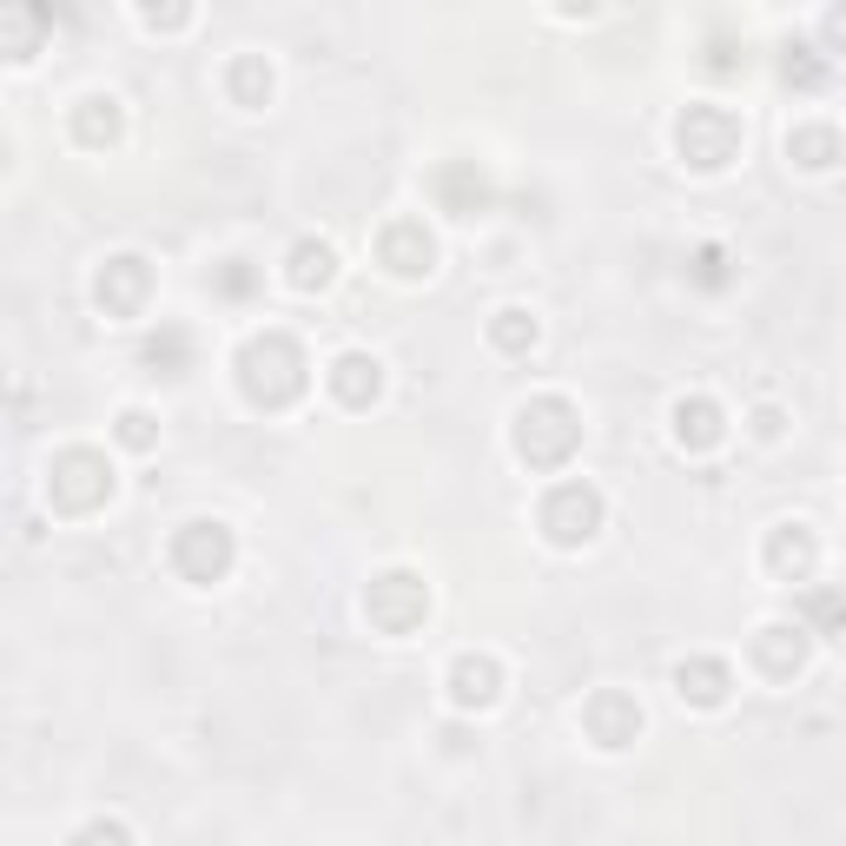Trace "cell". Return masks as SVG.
Here are the masks:
<instances>
[{
  "label": "cell",
  "mask_w": 846,
  "mask_h": 846,
  "mask_svg": "<svg viewBox=\"0 0 846 846\" xmlns=\"http://www.w3.org/2000/svg\"><path fill=\"white\" fill-rule=\"evenodd\" d=\"M245 391L258 404H291L304 391V358H298L291 337H278V331L252 337V345H245Z\"/></svg>",
  "instance_id": "6da1fadb"
},
{
  "label": "cell",
  "mask_w": 846,
  "mask_h": 846,
  "mask_svg": "<svg viewBox=\"0 0 846 846\" xmlns=\"http://www.w3.org/2000/svg\"><path fill=\"white\" fill-rule=\"evenodd\" d=\"M595 523H602V496H595L589 483H563V489L549 496V510H543V530H549L556 543H589Z\"/></svg>",
  "instance_id": "7a4b0ae2"
},
{
  "label": "cell",
  "mask_w": 846,
  "mask_h": 846,
  "mask_svg": "<svg viewBox=\"0 0 846 846\" xmlns=\"http://www.w3.org/2000/svg\"><path fill=\"white\" fill-rule=\"evenodd\" d=\"M173 563H179L193 582H212V576L232 569V536H225L219 523H186L179 543H173Z\"/></svg>",
  "instance_id": "3957f363"
},
{
  "label": "cell",
  "mask_w": 846,
  "mask_h": 846,
  "mask_svg": "<svg viewBox=\"0 0 846 846\" xmlns=\"http://www.w3.org/2000/svg\"><path fill=\"white\" fill-rule=\"evenodd\" d=\"M734 119L728 113H715V106H695L688 119H682V152L695 159V165H728V152H734Z\"/></svg>",
  "instance_id": "277c9868"
},
{
  "label": "cell",
  "mask_w": 846,
  "mask_h": 846,
  "mask_svg": "<svg viewBox=\"0 0 846 846\" xmlns=\"http://www.w3.org/2000/svg\"><path fill=\"white\" fill-rule=\"evenodd\" d=\"M337 397H345V404H371L378 397V364L371 358H337Z\"/></svg>",
  "instance_id": "5b68a950"
},
{
  "label": "cell",
  "mask_w": 846,
  "mask_h": 846,
  "mask_svg": "<svg viewBox=\"0 0 846 846\" xmlns=\"http://www.w3.org/2000/svg\"><path fill=\"white\" fill-rule=\"evenodd\" d=\"M384 252H391L397 271H430V239H424L417 225H391V232H384Z\"/></svg>",
  "instance_id": "8992f818"
},
{
  "label": "cell",
  "mask_w": 846,
  "mask_h": 846,
  "mask_svg": "<svg viewBox=\"0 0 846 846\" xmlns=\"http://www.w3.org/2000/svg\"><path fill=\"white\" fill-rule=\"evenodd\" d=\"M682 695H695V702H721L728 695V668L721 661H695V668H682Z\"/></svg>",
  "instance_id": "52a82bcc"
},
{
  "label": "cell",
  "mask_w": 846,
  "mask_h": 846,
  "mask_svg": "<svg viewBox=\"0 0 846 846\" xmlns=\"http://www.w3.org/2000/svg\"><path fill=\"white\" fill-rule=\"evenodd\" d=\"M496 695V661H456V702H489Z\"/></svg>",
  "instance_id": "ba28073f"
},
{
  "label": "cell",
  "mask_w": 846,
  "mask_h": 846,
  "mask_svg": "<svg viewBox=\"0 0 846 846\" xmlns=\"http://www.w3.org/2000/svg\"><path fill=\"white\" fill-rule=\"evenodd\" d=\"M674 424H682V443H715L721 437L715 404H682V410H674Z\"/></svg>",
  "instance_id": "9c48e42d"
},
{
  "label": "cell",
  "mask_w": 846,
  "mask_h": 846,
  "mask_svg": "<svg viewBox=\"0 0 846 846\" xmlns=\"http://www.w3.org/2000/svg\"><path fill=\"white\" fill-rule=\"evenodd\" d=\"M331 278V245H298L291 252V285H324Z\"/></svg>",
  "instance_id": "30bf717a"
},
{
  "label": "cell",
  "mask_w": 846,
  "mask_h": 846,
  "mask_svg": "<svg viewBox=\"0 0 846 846\" xmlns=\"http://www.w3.org/2000/svg\"><path fill=\"white\" fill-rule=\"evenodd\" d=\"M146 364H165V378H173L186 364V331H159L152 345H146Z\"/></svg>",
  "instance_id": "8fae6325"
},
{
  "label": "cell",
  "mask_w": 846,
  "mask_h": 846,
  "mask_svg": "<svg viewBox=\"0 0 846 846\" xmlns=\"http://www.w3.org/2000/svg\"><path fill=\"white\" fill-rule=\"evenodd\" d=\"M496 345H502V351H523V345H536V317H523V311H502V324H496Z\"/></svg>",
  "instance_id": "7c38bea8"
},
{
  "label": "cell",
  "mask_w": 846,
  "mask_h": 846,
  "mask_svg": "<svg viewBox=\"0 0 846 846\" xmlns=\"http://www.w3.org/2000/svg\"><path fill=\"white\" fill-rule=\"evenodd\" d=\"M807 556H813V549H807V536H793V543H780V549H774V563H780V569H800Z\"/></svg>",
  "instance_id": "4fadbf2b"
},
{
  "label": "cell",
  "mask_w": 846,
  "mask_h": 846,
  "mask_svg": "<svg viewBox=\"0 0 846 846\" xmlns=\"http://www.w3.org/2000/svg\"><path fill=\"white\" fill-rule=\"evenodd\" d=\"M813 615H820V622H846V602H839V595H813Z\"/></svg>",
  "instance_id": "5bb4252c"
}]
</instances>
